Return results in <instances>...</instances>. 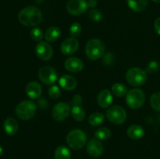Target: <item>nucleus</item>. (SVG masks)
<instances>
[{
  "mask_svg": "<svg viewBox=\"0 0 160 159\" xmlns=\"http://www.w3.org/2000/svg\"><path fill=\"white\" fill-rule=\"evenodd\" d=\"M59 83L60 87L66 90H74L78 84L76 79L70 75H63L61 76Z\"/></svg>",
  "mask_w": 160,
  "mask_h": 159,
  "instance_id": "17",
  "label": "nucleus"
},
{
  "mask_svg": "<svg viewBox=\"0 0 160 159\" xmlns=\"http://www.w3.org/2000/svg\"><path fill=\"white\" fill-rule=\"evenodd\" d=\"M37 110L35 103L29 100H25L17 104L16 108V115L22 120H28L34 116Z\"/></svg>",
  "mask_w": 160,
  "mask_h": 159,
  "instance_id": "3",
  "label": "nucleus"
},
{
  "mask_svg": "<svg viewBox=\"0 0 160 159\" xmlns=\"http://www.w3.org/2000/svg\"><path fill=\"white\" fill-rule=\"evenodd\" d=\"M154 29L156 32L160 35V17L157 18L154 23Z\"/></svg>",
  "mask_w": 160,
  "mask_h": 159,
  "instance_id": "35",
  "label": "nucleus"
},
{
  "mask_svg": "<svg viewBox=\"0 0 160 159\" xmlns=\"http://www.w3.org/2000/svg\"><path fill=\"white\" fill-rule=\"evenodd\" d=\"M159 62L153 60L148 64L146 68V71L145 72H147V73H155L159 70Z\"/></svg>",
  "mask_w": 160,
  "mask_h": 159,
  "instance_id": "32",
  "label": "nucleus"
},
{
  "mask_svg": "<svg viewBox=\"0 0 160 159\" xmlns=\"http://www.w3.org/2000/svg\"><path fill=\"white\" fill-rule=\"evenodd\" d=\"M127 133L133 140H140L145 136V129L139 125H131L128 127Z\"/></svg>",
  "mask_w": 160,
  "mask_h": 159,
  "instance_id": "19",
  "label": "nucleus"
},
{
  "mask_svg": "<svg viewBox=\"0 0 160 159\" xmlns=\"http://www.w3.org/2000/svg\"><path fill=\"white\" fill-rule=\"evenodd\" d=\"M145 101V94L141 89H132L127 94L126 101L128 105L132 109L140 108Z\"/></svg>",
  "mask_w": 160,
  "mask_h": 159,
  "instance_id": "6",
  "label": "nucleus"
},
{
  "mask_svg": "<svg viewBox=\"0 0 160 159\" xmlns=\"http://www.w3.org/2000/svg\"><path fill=\"white\" fill-rule=\"evenodd\" d=\"M95 137L98 140H108L111 137V131L110 129L106 127H102L97 129L95 133Z\"/></svg>",
  "mask_w": 160,
  "mask_h": 159,
  "instance_id": "26",
  "label": "nucleus"
},
{
  "mask_svg": "<svg viewBox=\"0 0 160 159\" xmlns=\"http://www.w3.org/2000/svg\"><path fill=\"white\" fill-rule=\"evenodd\" d=\"M112 101H113V97L109 90L106 89L99 92L97 98V102L100 107L102 108H109L112 104Z\"/></svg>",
  "mask_w": 160,
  "mask_h": 159,
  "instance_id": "15",
  "label": "nucleus"
},
{
  "mask_svg": "<svg viewBox=\"0 0 160 159\" xmlns=\"http://www.w3.org/2000/svg\"><path fill=\"white\" fill-rule=\"evenodd\" d=\"M148 0H128L130 9L134 12H142L146 8Z\"/></svg>",
  "mask_w": 160,
  "mask_h": 159,
  "instance_id": "21",
  "label": "nucleus"
},
{
  "mask_svg": "<svg viewBox=\"0 0 160 159\" xmlns=\"http://www.w3.org/2000/svg\"><path fill=\"white\" fill-rule=\"evenodd\" d=\"M152 1H153L154 2H156V3H160V0H152Z\"/></svg>",
  "mask_w": 160,
  "mask_h": 159,
  "instance_id": "38",
  "label": "nucleus"
},
{
  "mask_svg": "<svg viewBox=\"0 0 160 159\" xmlns=\"http://www.w3.org/2000/svg\"><path fill=\"white\" fill-rule=\"evenodd\" d=\"M48 96H49L52 99H57V98H59L61 95L60 88H59L57 85L53 84V85H52L51 87H49V89H48Z\"/></svg>",
  "mask_w": 160,
  "mask_h": 159,
  "instance_id": "29",
  "label": "nucleus"
},
{
  "mask_svg": "<svg viewBox=\"0 0 160 159\" xmlns=\"http://www.w3.org/2000/svg\"><path fill=\"white\" fill-rule=\"evenodd\" d=\"M64 66L67 71L70 73H80L84 68L82 60L77 57L68 58L64 62Z\"/></svg>",
  "mask_w": 160,
  "mask_h": 159,
  "instance_id": "14",
  "label": "nucleus"
},
{
  "mask_svg": "<svg viewBox=\"0 0 160 159\" xmlns=\"http://www.w3.org/2000/svg\"><path fill=\"white\" fill-rule=\"evenodd\" d=\"M31 39L34 41H42L43 37H45V34H43V31L41 28L34 27L30 32Z\"/></svg>",
  "mask_w": 160,
  "mask_h": 159,
  "instance_id": "27",
  "label": "nucleus"
},
{
  "mask_svg": "<svg viewBox=\"0 0 160 159\" xmlns=\"http://www.w3.org/2000/svg\"><path fill=\"white\" fill-rule=\"evenodd\" d=\"M103 145L99 140L92 139L87 144V152L93 157H98L103 153Z\"/></svg>",
  "mask_w": 160,
  "mask_h": 159,
  "instance_id": "13",
  "label": "nucleus"
},
{
  "mask_svg": "<svg viewBox=\"0 0 160 159\" xmlns=\"http://www.w3.org/2000/svg\"><path fill=\"white\" fill-rule=\"evenodd\" d=\"M106 118L114 124H123L127 119V112L119 105H113L106 112Z\"/></svg>",
  "mask_w": 160,
  "mask_h": 159,
  "instance_id": "7",
  "label": "nucleus"
},
{
  "mask_svg": "<svg viewBox=\"0 0 160 159\" xmlns=\"http://www.w3.org/2000/svg\"><path fill=\"white\" fill-rule=\"evenodd\" d=\"M150 104L152 108L160 112V92L153 94L150 98Z\"/></svg>",
  "mask_w": 160,
  "mask_h": 159,
  "instance_id": "28",
  "label": "nucleus"
},
{
  "mask_svg": "<svg viewBox=\"0 0 160 159\" xmlns=\"http://www.w3.org/2000/svg\"><path fill=\"white\" fill-rule=\"evenodd\" d=\"M103 58V62H104L105 64L106 65H110V64L112 63L114 60V57L112 55V54L111 52H108L106 54H105L104 55L102 56Z\"/></svg>",
  "mask_w": 160,
  "mask_h": 159,
  "instance_id": "33",
  "label": "nucleus"
},
{
  "mask_svg": "<svg viewBox=\"0 0 160 159\" xmlns=\"http://www.w3.org/2000/svg\"><path fill=\"white\" fill-rule=\"evenodd\" d=\"M88 4L85 0H69L67 3V9L71 15L79 16L87 11Z\"/></svg>",
  "mask_w": 160,
  "mask_h": 159,
  "instance_id": "9",
  "label": "nucleus"
},
{
  "mask_svg": "<svg viewBox=\"0 0 160 159\" xmlns=\"http://www.w3.org/2000/svg\"><path fill=\"white\" fill-rule=\"evenodd\" d=\"M61 30L58 26H51L45 32V38L48 42H55L60 37Z\"/></svg>",
  "mask_w": 160,
  "mask_h": 159,
  "instance_id": "20",
  "label": "nucleus"
},
{
  "mask_svg": "<svg viewBox=\"0 0 160 159\" xmlns=\"http://www.w3.org/2000/svg\"><path fill=\"white\" fill-rule=\"evenodd\" d=\"M112 92L113 94H115L117 97H123L124 95H127L128 94V88L126 86L120 83H117L113 84L112 87Z\"/></svg>",
  "mask_w": 160,
  "mask_h": 159,
  "instance_id": "25",
  "label": "nucleus"
},
{
  "mask_svg": "<svg viewBox=\"0 0 160 159\" xmlns=\"http://www.w3.org/2000/svg\"><path fill=\"white\" fill-rule=\"evenodd\" d=\"M2 154H3V148H2V147L0 145V156H1Z\"/></svg>",
  "mask_w": 160,
  "mask_h": 159,
  "instance_id": "37",
  "label": "nucleus"
},
{
  "mask_svg": "<svg viewBox=\"0 0 160 159\" xmlns=\"http://www.w3.org/2000/svg\"><path fill=\"white\" fill-rule=\"evenodd\" d=\"M79 48V42L76 37H70L65 39L61 45V51L65 55H70L76 52Z\"/></svg>",
  "mask_w": 160,
  "mask_h": 159,
  "instance_id": "12",
  "label": "nucleus"
},
{
  "mask_svg": "<svg viewBox=\"0 0 160 159\" xmlns=\"http://www.w3.org/2000/svg\"><path fill=\"white\" fill-rule=\"evenodd\" d=\"M35 52L39 59L43 61H48L52 57L53 49L48 42L40 41L36 45Z\"/></svg>",
  "mask_w": 160,
  "mask_h": 159,
  "instance_id": "11",
  "label": "nucleus"
},
{
  "mask_svg": "<svg viewBox=\"0 0 160 159\" xmlns=\"http://www.w3.org/2000/svg\"><path fill=\"white\" fill-rule=\"evenodd\" d=\"M82 102V98L80 94H76L73 96V100L71 101V104H72V107L73 106H80V104H81Z\"/></svg>",
  "mask_w": 160,
  "mask_h": 159,
  "instance_id": "34",
  "label": "nucleus"
},
{
  "mask_svg": "<svg viewBox=\"0 0 160 159\" xmlns=\"http://www.w3.org/2000/svg\"><path fill=\"white\" fill-rule=\"evenodd\" d=\"M81 31L82 27L79 23H73L70 27V34L73 37H79L80 34H81Z\"/></svg>",
  "mask_w": 160,
  "mask_h": 159,
  "instance_id": "31",
  "label": "nucleus"
},
{
  "mask_svg": "<svg viewBox=\"0 0 160 159\" xmlns=\"http://www.w3.org/2000/svg\"><path fill=\"white\" fill-rule=\"evenodd\" d=\"M42 89L40 84L35 81L29 83L26 87V94L31 99H38L42 95Z\"/></svg>",
  "mask_w": 160,
  "mask_h": 159,
  "instance_id": "16",
  "label": "nucleus"
},
{
  "mask_svg": "<svg viewBox=\"0 0 160 159\" xmlns=\"http://www.w3.org/2000/svg\"><path fill=\"white\" fill-rule=\"evenodd\" d=\"M70 112V108L65 102H59L53 107L52 115L56 121L62 122L68 117Z\"/></svg>",
  "mask_w": 160,
  "mask_h": 159,
  "instance_id": "10",
  "label": "nucleus"
},
{
  "mask_svg": "<svg viewBox=\"0 0 160 159\" xmlns=\"http://www.w3.org/2000/svg\"><path fill=\"white\" fill-rule=\"evenodd\" d=\"M88 17L92 21L99 22L102 19V13L98 9H92L88 12Z\"/></svg>",
  "mask_w": 160,
  "mask_h": 159,
  "instance_id": "30",
  "label": "nucleus"
},
{
  "mask_svg": "<svg viewBox=\"0 0 160 159\" xmlns=\"http://www.w3.org/2000/svg\"><path fill=\"white\" fill-rule=\"evenodd\" d=\"M105 120V115L101 112H94L89 116L88 122L91 126H98L103 123Z\"/></svg>",
  "mask_w": 160,
  "mask_h": 159,
  "instance_id": "24",
  "label": "nucleus"
},
{
  "mask_svg": "<svg viewBox=\"0 0 160 159\" xmlns=\"http://www.w3.org/2000/svg\"><path fill=\"white\" fill-rule=\"evenodd\" d=\"M55 159H70L71 154L67 147L59 146L55 151Z\"/></svg>",
  "mask_w": 160,
  "mask_h": 159,
  "instance_id": "22",
  "label": "nucleus"
},
{
  "mask_svg": "<svg viewBox=\"0 0 160 159\" xmlns=\"http://www.w3.org/2000/svg\"><path fill=\"white\" fill-rule=\"evenodd\" d=\"M86 141V134L81 129H73L67 134V143L68 146L73 150L81 149L85 145Z\"/></svg>",
  "mask_w": 160,
  "mask_h": 159,
  "instance_id": "4",
  "label": "nucleus"
},
{
  "mask_svg": "<svg viewBox=\"0 0 160 159\" xmlns=\"http://www.w3.org/2000/svg\"><path fill=\"white\" fill-rule=\"evenodd\" d=\"M126 80L131 86L140 87L145 84L148 80V76L145 70L138 67H133L127 72Z\"/></svg>",
  "mask_w": 160,
  "mask_h": 159,
  "instance_id": "5",
  "label": "nucleus"
},
{
  "mask_svg": "<svg viewBox=\"0 0 160 159\" xmlns=\"http://www.w3.org/2000/svg\"><path fill=\"white\" fill-rule=\"evenodd\" d=\"M70 112H71L72 117L76 121L81 122L85 118V112L81 106H73L72 107Z\"/></svg>",
  "mask_w": 160,
  "mask_h": 159,
  "instance_id": "23",
  "label": "nucleus"
},
{
  "mask_svg": "<svg viewBox=\"0 0 160 159\" xmlns=\"http://www.w3.org/2000/svg\"><path fill=\"white\" fill-rule=\"evenodd\" d=\"M87 4H88V7H90L92 8V9H94V8L97 6V4H98V2H97V0H88Z\"/></svg>",
  "mask_w": 160,
  "mask_h": 159,
  "instance_id": "36",
  "label": "nucleus"
},
{
  "mask_svg": "<svg viewBox=\"0 0 160 159\" xmlns=\"http://www.w3.org/2000/svg\"><path fill=\"white\" fill-rule=\"evenodd\" d=\"M20 23L27 26H34L42 22V11L35 6H28L21 9L18 14Z\"/></svg>",
  "mask_w": 160,
  "mask_h": 159,
  "instance_id": "1",
  "label": "nucleus"
},
{
  "mask_svg": "<svg viewBox=\"0 0 160 159\" xmlns=\"http://www.w3.org/2000/svg\"><path fill=\"white\" fill-rule=\"evenodd\" d=\"M43 1H44V0H35L36 2H38V3L42 2H43Z\"/></svg>",
  "mask_w": 160,
  "mask_h": 159,
  "instance_id": "39",
  "label": "nucleus"
},
{
  "mask_svg": "<svg viewBox=\"0 0 160 159\" xmlns=\"http://www.w3.org/2000/svg\"><path fill=\"white\" fill-rule=\"evenodd\" d=\"M106 52V46L99 39H91L85 46V54L90 60L95 61L102 58Z\"/></svg>",
  "mask_w": 160,
  "mask_h": 159,
  "instance_id": "2",
  "label": "nucleus"
},
{
  "mask_svg": "<svg viewBox=\"0 0 160 159\" xmlns=\"http://www.w3.org/2000/svg\"><path fill=\"white\" fill-rule=\"evenodd\" d=\"M18 123L17 120L12 117H9L6 118L3 123V129L5 132L9 136H13L18 131Z\"/></svg>",
  "mask_w": 160,
  "mask_h": 159,
  "instance_id": "18",
  "label": "nucleus"
},
{
  "mask_svg": "<svg viewBox=\"0 0 160 159\" xmlns=\"http://www.w3.org/2000/svg\"><path fill=\"white\" fill-rule=\"evenodd\" d=\"M38 77L43 84L53 85L57 80V73L52 66H44L39 70Z\"/></svg>",
  "mask_w": 160,
  "mask_h": 159,
  "instance_id": "8",
  "label": "nucleus"
}]
</instances>
